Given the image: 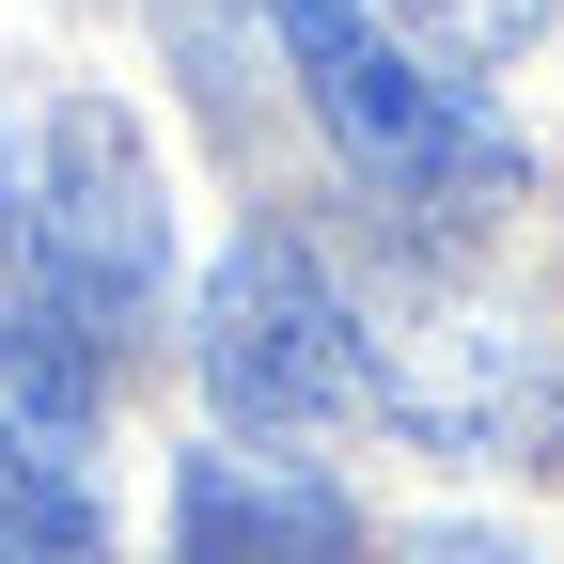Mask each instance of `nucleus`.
Segmentation results:
<instances>
[{"label": "nucleus", "instance_id": "3", "mask_svg": "<svg viewBox=\"0 0 564 564\" xmlns=\"http://www.w3.org/2000/svg\"><path fill=\"white\" fill-rule=\"evenodd\" d=\"M361 392L408 423L423 455H470V470H518L564 440V361H549V329L502 314V299H392L361 329Z\"/></svg>", "mask_w": 564, "mask_h": 564}, {"label": "nucleus", "instance_id": "4", "mask_svg": "<svg viewBox=\"0 0 564 564\" xmlns=\"http://www.w3.org/2000/svg\"><path fill=\"white\" fill-rule=\"evenodd\" d=\"M204 392H220V423H251V440H299V423L361 408V314H345V282L282 220L236 236L220 282H204Z\"/></svg>", "mask_w": 564, "mask_h": 564}, {"label": "nucleus", "instance_id": "7", "mask_svg": "<svg viewBox=\"0 0 564 564\" xmlns=\"http://www.w3.org/2000/svg\"><path fill=\"white\" fill-rule=\"evenodd\" d=\"M408 564H533V549H502V533H455V518H440V533H408Z\"/></svg>", "mask_w": 564, "mask_h": 564}, {"label": "nucleus", "instance_id": "2", "mask_svg": "<svg viewBox=\"0 0 564 564\" xmlns=\"http://www.w3.org/2000/svg\"><path fill=\"white\" fill-rule=\"evenodd\" d=\"M282 17V63H299L314 126L361 158L392 204H423V220H470V204L518 188V126L486 110L455 63H423L392 17H361V0H267Z\"/></svg>", "mask_w": 564, "mask_h": 564}, {"label": "nucleus", "instance_id": "1", "mask_svg": "<svg viewBox=\"0 0 564 564\" xmlns=\"http://www.w3.org/2000/svg\"><path fill=\"white\" fill-rule=\"evenodd\" d=\"M0 267H17V314L47 345H126L158 329V282H173V204L158 158L110 95H32L0 110Z\"/></svg>", "mask_w": 564, "mask_h": 564}, {"label": "nucleus", "instance_id": "5", "mask_svg": "<svg viewBox=\"0 0 564 564\" xmlns=\"http://www.w3.org/2000/svg\"><path fill=\"white\" fill-rule=\"evenodd\" d=\"M173 564H345V486L299 455H188L173 470Z\"/></svg>", "mask_w": 564, "mask_h": 564}, {"label": "nucleus", "instance_id": "6", "mask_svg": "<svg viewBox=\"0 0 564 564\" xmlns=\"http://www.w3.org/2000/svg\"><path fill=\"white\" fill-rule=\"evenodd\" d=\"M361 17H392L423 63H502V47L549 32V0H361Z\"/></svg>", "mask_w": 564, "mask_h": 564}]
</instances>
